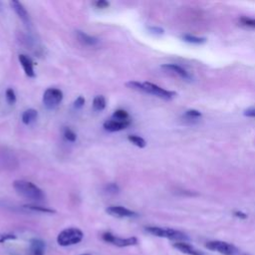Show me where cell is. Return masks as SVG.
Returning a JSON list of instances; mask_svg holds the SVG:
<instances>
[{
	"label": "cell",
	"instance_id": "obj_1",
	"mask_svg": "<svg viewBox=\"0 0 255 255\" xmlns=\"http://www.w3.org/2000/svg\"><path fill=\"white\" fill-rule=\"evenodd\" d=\"M127 86L132 90L138 91V92H143L146 94H150L153 95L155 97H158L160 99L163 100H171L172 98L175 97V93L172 91H168L165 90L155 84L149 83V82H143V83H139L136 81H130L128 83H127Z\"/></svg>",
	"mask_w": 255,
	"mask_h": 255
},
{
	"label": "cell",
	"instance_id": "obj_2",
	"mask_svg": "<svg viewBox=\"0 0 255 255\" xmlns=\"http://www.w3.org/2000/svg\"><path fill=\"white\" fill-rule=\"evenodd\" d=\"M13 187L18 194L33 201H42L45 197L43 191L31 181L18 179L13 182Z\"/></svg>",
	"mask_w": 255,
	"mask_h": 255
},
{
	"label": "cell",
	"instance_id": "obj_3",
	"mask_svg": "<svg viewBox=\"0 0 255 255\" xmlns=\"http://www.w3.org/2000/svg\"><path fill=\"white\" fill-rule=\"evenodd\" d=\"M145 231L150 233L151 235L167 238L170 240L176 241H186L189 239V237L182 231L173 229V228H163L158 226H146Z\"/></svg>",
	"mask_w": 255,
	"mask_h": 255
},
{
	"label": "cell",
	"instance_id": "obj_4",
	"mask_svg": "<svg viewBox=\"0 0 255 255\" xmlns=\"http://www.w3.org/2000/svg\"><path fill=\"white\" fill-rule=\"evenodd\" d=\"M84 238V233L81 229L70 227L62 230L57 236V242L60 246H71L78 244Z\"/></svg>",
	"mask_w": 255,
	"mask_h": 255
},
{
	"label": "cell",
	"instance_id": "obj_5",
	"mask_svg": "<svg viewBox=\"0 0 255 255\" xmlns=\"http://www.w3.org/2000/svg\"><path fill=\"white\" fill-rule=\"evenodd\" d=\"M205 247L211 251H216L223 255H238L239 254V249L235 245L225 242V241H220V240L208 241V242H206Z\"/></svg>",
	"mask_w": 255,
	"mask_h": 255
},
{
	"label": "cell",
	"instance_id": "obj_6",
	"mask_svg": "<svg viewBox=\"0 0 255 255\" xmlns=\"http://www.w3.org/2000/svg\"><path fill=\"white\" fill-rule=\"evenodd\" d=\"M63 100V92L56 88H49L43 95V103L47 109L56 108Z\"/></svg>",
	"mask_w": 255,
	"mask_h": 255
},
{
	"label": "cell",
	"instance_id": "obj_7",
	"mask_svg": "<svg viewBox=\"0 0 255 255\" xmlns=\"http://www.w3.org/2000/svg\"><path fill=\"white\" fill-rule=\"evenodd\" d=\"M102 239L105 242L111 243L113 245H116L118 247H128V246H133L137 244V238L132 236V237H128V238H122L119 236H116L112 234L111 232H105L102 235Z\"/></svg>",
	"mask_w": 255,
	"mask_h": 255
},
{
	"label": "cell",
	"instance_id": "obj_8",
	"mask_svg": "<svg viewBox=\"0 0 255 255\" xmlns=\"http://www.w3.org/2000/svg\"><path fill=\"white\" fill-rule=\"evenodd\" d=\"M106 212L114 217L118 218H126V217H135L137 216V213L135 211H132L127 207L119 206V205H113L109 206L106 209Z\"/></svg>",
	"mask_w": 255,
	"mask_h": 255
},
{
	"label": "cell",
	"instance_id": "obj_9",
	"mask_svg": "<svg viewBox=\"0 0 255 255\" xmlns=\"http://www.w3.org/2000/svg\"><path fill=\"white\" fill-rule=\"evenodd\" d=\"M172 246L179 250L180 252L187 254V255H205L203 251L195 248L194 246H192L191 244L185 242V241H176L172 244Z\"/></svg>",
	"mask_w": 255,
	"mask_h": 255
},
{
	"label": "cell",
	"instance_id": "obj_10",
	"mask_svg": "<svg viewBox=\"0 0 255 255\" xmlns=\"http://www.w3.org/2000/svg\"><path fill=\"white\" fill-rule=\"evenodd\" d=\"M130 125V121H118V120H108L104 123V128L108 131H119L125 129Z\"/></svg>",
	"mask_w": 255,
	"mask_h": 255
},
{
	"label": "cell",
	"instance_id": "obj_11",
	"mask_svg": "<svg viewBox=\"0 0 255 255\" xmlns=\"http://www.w3.org/2000/svg\"><path fill=\"white\" fill-rule=\"evenodd\" d=\"M161 68L164 69L165 71L176 74L177 76H179L183 80H186V81L191 80V76L189 75V73L186 70H184L182 67H180L176 64H164V65L161 66Z\"/></svg>",
	"mask_w": 255,
	"mask_h": 255
},
{
	"label": "cell",
	"instance_id": "obj_12",
	"mask_svg": "<svg viewBox=\"0 0 255 255\" xmlns=\"http://www.w3.org/2000/svg\"><path fill=\"white\" fill-rule=\"evenodd\" d=\"M19 62L25 72V74L30 77V78H34L35 77V72H34V64L33 61L26 55H19Z\"/></svg>",
	"mask_w": 255,
	"mask_h": 255
},
{
	"label": "cell",
	"instance_id": "obj_13",
	"mask_svg": "<svg viewBox=\"0 0 255 255\" xmlns=\"http://www.w3.org/2000/svg\"><path fill=\"white\" fill-rule=\"evenodd\" d=\"M11 6L13 8V10L15 11V13L18 15V17L24 22V23H30V18H29V14L26 10V8L22 5V3H20L17 0H13L11 1Z\"/></svg>",
	"mask_w": 255,
	"mask_h": 255
},
{
	"label": "cell",
	"instance_id": "obj_14",
	"mask_svg": "<svg viewBox=\"0 0 255 255\" xmlns=\"http://www.w3.org/2000/svg\"><path fill=\"white\" fill-rule=\"evenodd\" d=\"M45 242L38 238H33L30 241V254L31 255H44L45 254Z\"/></svg>",
	"mask_w": 255,
	"mask_h": 255
},
{
	"label": "cell",
	"instance_id": "obj_15",
	"mask_svg": "<svg viewBox=\"0 0 255 255\" xmlns=\"http://www.w3.org/2000/svg\"><path fill=\"white\" fill-rule=\"evenodd\" d=\"M76 34H77L78 40L86 46H96V45L99 44V39L98 38H96L94 36H91V35H89L85 32L77 31Z\"/></svg>",
	"mask_w": 255,
	"mask_h": 255
},
{
	"label": "cell",
	"instance_id": "obj_16",
	"mask_svg": "<svg viewBox=\"0 0 255 255\" xmlns=\"http://www.w3.org/2000/svg\"><path fill=\"white\" fill-rule=\"evenodd\" d=\"M38 118V112L35 109H28L22 114V122L25 125H30Z\"/></svg>",
	"mask_w": 255,
	"mask_h": 255
},
{
	"label": "cell",
	"instance_id": "obj_17",
	"mask_svg": "<svg viewBox=\"0 0 255 255\" xmlns=\"http://www.w3.org/2000/svg\"><path fill=\"white\" fill-rule=\"evenodd\" d=\"M93 108H94L95 111H98V112L103 111L106 108V99H105V97L102 96V95L96 96L94 98V101H93Z\"/></svg>",
	"mask_w": 255,
	"mask_h": 255
},
{
	"label": "cell",
	"instance_id": "obj_18",
	"mask_svg": "<svg viewBox=\"0 0 255 255\" xmlns=\"http://www.w3.org/2000/svg\"><path fill=\"white\" fill-rule=\"evenodd\" d=\"M128 141H130L132 144H134L135 146L137 147H144L146 145V141L141 137V136H138V135H135V134H130L128 136Z\"/></svg>",
	"mask_w": 255,
	"mask_h": 255
},
{
	"label": "cell",
	"instance_id": "obj_19",
	"mask_svg": "<svg viewBox=\"0 0 255 255\" xmlns=\"http://www.w3.org/2000/svg\"><path fill=\"white\" fill-rule=\"evenodd\" d=\"M25 208H28L30 210L33 211H38V212H42V213H56V210L48 208V207H44V206H40V205H34V204H27L24 205Z\"/></svg>",
	"mask_w": 255,
	"mask_h": 255
},
{
	"label": "cell",
	"instance_id": "obj_20",
	"mask_svg": "<svg viewBox=\"0 0 255 255\" xmlns=\"http://www.w3.org/2000/svg\"><path fill=\"white\" fill-rule=\"evenodd\" d=\"M113 119L118 120V121H128V114L127 111L119 109L116 110L113 114Z\"/></svg>",
	"mask_w": 255,
	"mask_h": 255
},
{
	"label": "cell",
	"instance_id": "obj_21",
	"mask_svg": "<svg viewBox=\"0 0 255 255\" xmlns=\"http://www.w3.org/2000/svg\"><path fill=\"white\" fill-rule=\"evenodd\" d=\"M182 39L185 42L192 43V44H202L206 41L205 38H200V37H196L193 35H184V36H182Z\"/></svg>",
	"mask_w": 255,
	"mask_h": 255
},
{
	"label": "cell",
	"instance_id": "obj_22",
	"mask_svg": "<svg viewBox=\"0 0 255 255\" xmlns=\"http://www.w3.org/2000/svg\"><path fill=\"white\" fill-rule=\"evenodd\" d=\"M5 97H6V101L8 104L12 105V104H15L16 102V94L14 92V90L12 88H9L6 90V93H5Z\"/></svg>",
	"mask_w": 255,
	"mask_h": 255
},
{
	"label": "cell",
	"instance_id": "obj_23",
	"mask_svg": "<svg viewBox=\"0 0 255 255\" xmlns=\"http://www.w3.org/2000/svg\"><path fill=\"white\" fill-rule=\"evenodd\" d=\"M64 137L68 140V141H75L77 139V134L69 128H64Z\"/></svg>",
	"mask_w": 255,
	"mask_h": 255
},
{
	"label": "cell",
	"instance_id": "obj_24",
	"mask_svg": "<svg viewBox=\"0 0 255 255\" xmlns=\"http://www.w3.org/2000/svg\"><path fill=\"white\" fill-rule=\"evenodd\" d=\"M105 190L110 194H117L120 191V187L118 186L117 183H109L106 185Z\"/></svg>",
	"mask_w": 255,
	"mask_h": 255
},
{
	"label": "cell",
	"instance_id": "obj_25",
	"mask_svg": "<svg viewBox=\"0 0 255 255\" xmlns=\"http://www.w3.org/2000/svg\"><path fill=\"white\" fill-rule=\"evenodd\" d=\"M240 22H241L242 25H244V26H248V27L255 28V19H253V18L241 17V18H240Z\"/></svg>",
	"mask_w": 255,
	"mask_h": 255
},
{
	"label": "cell",
	"instance_id": "obj_26",
	"mask_svg": "<svg viewBox=\"0 0 255 255\" xmlns=\"http://www.w3.org/2000/svg\"><path fill=\"white\" fill-rule=\"evenodd\" d=\"M184 116L188 119H198L201 117V114H200V112H198L196 110H188L185 112Z\"/></svg>",
	"mask_w": 255,
	"mask_h": 255
},
{
	"label": "cell",
	"instance_id": "obj_27",
	"mask_svg": "<svg viewBox=\"0 0 255 255\" xmlns=\"http://www.w3.org/2000/svg\"><path fill=\"white\" fill-rule=\"evenodd\" d=\"M16 238H17L16 235L12 233H0V243L6 242L8 240H14Z\"/></svg>",
	"mask_w": 255,
	"mask_h": 255
},
{
	"label": "cell",
	"instance_id": "obj_28",
	"mask_svg": "<svg viewBox=\"0 0 255 255\" xmlns=\"http://www.w3.org/2000/svg\"><path fill=\"white\" fill-rule=\"evenodd\" d=\"M85 102H86V101H85L84 97L79 96V97L75 100V102H74V108H75V109H81L82 107H84Z\"/></svg>",
	"mask_w": 255,
	"mask_h": 255
},
{
	"label": "cell",
	"instance_id": "obj_29",
	"mask_svg": "<svg viewBox=\"0 0 255 255\" xmlns=\"http://www.w3.org/2000/svg\"><path fill=\"white\" fill-rule=\"evenodd\" d=\"M94 5L97 7V8H100V9H105L107 7L110 6V2L106 1V0H98L94 3Z\"/></svg>",
	"mask_w": 255,
	"mask_h": 255
},
{
	"label": "cell",
	"instance_id": "obj_30",
	"mask_svg": "<svg viewBox=\"0 0 255 255\" xmlns=\"http://www.w3.org/2000/svg\"><path fill=\"white\" fill-rule=\"evenodd\" d=\"M147 29H148V31H149L150 33L155 34V35H161V34H163V32H164L163 29H161V28H159V27H154V26L148 27Z\"/></svg>",
	"mask_w": 255,
	"mask_h": 255
},
{
	"label": "cell",
	"instance_id": "obj_31",
	"mask_svg": "<svg viewBox=\"0 0 255 255\" xmlns=\"http://www.w3.org/2000/svg\"><path fill=\"white\" fill-rule=\"evenodd\" d=\"M244 116L249 117V118H255V108L247 109V110L244 112Z\"/></svg>",
	"mask_w": 255,
	"mask_h": 255
},
{
	"label": "cell",
	"instance_id": "obj_32",
	"mask_svg": "<svg viewBox=\"0 0 255 255\" xmlns=\"http://www.w3.org/2000/svg\"><path fill=\"white\" fill-rule=\"evenodd\" d=\"M234 215L236 217H239V218H242V219H245L247 217V215L245 213H243L242 211H235L234 212Z\"/></svg>",
	"mask_w": 255,
	"mask_h": 255
},
{
	"label": "cell",
	"instance_id": "obj_33",
	"mask_svg": "<svg viewBox=\"0 0 255 255\" xmlns=\"http://www.w3.org/2000/svg\"><path fill=\"white\" fill-rule=\"evenodd\" d=\"M81 255H91V254H88V253H86V254H81Z\"/></svg>",
	"mask_w": 255,
	"mask_h": 255
}]
</instances>
